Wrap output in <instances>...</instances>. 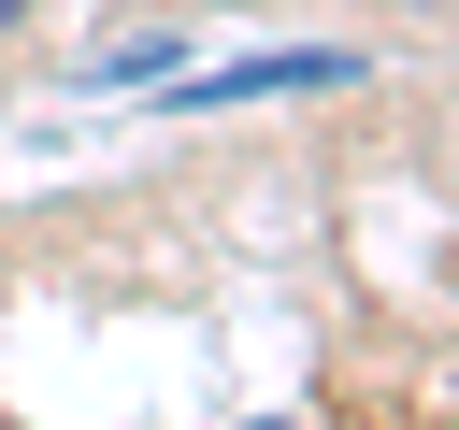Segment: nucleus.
<instances>
[{"label":"nucleus","instance_id":"2","mask_svg":"<svg viewBox=\"0 0 459 430\" xmlns=\"http://www.w3.org/2000/svg\"><path fill=\"white\" fill-rule=\"evenodd\" d=\"M273 430H287V416H273Z\"/></svg>","mask_w":459,"mask_h":430},{"label":"nucleus","instance_id":"1","mask_svg":"<svg viewBox=\"0 0 459 430\" xmlns=\"http://www.w3.org/2000/svg\"><path fill=\"white\" fill-rule=\"evenodd\" d=\"M0 29H14V0H0Z\"/></svg>","mask_w":459,"mask_h":430}]
</instances>
